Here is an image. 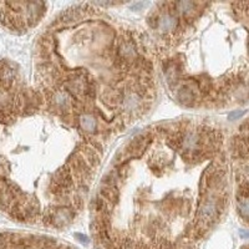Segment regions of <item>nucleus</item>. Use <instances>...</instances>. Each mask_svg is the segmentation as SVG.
<instances>
[{"label": "nucleus", "instance_id": "obj_1", "mask_svg": "<svg viewBox=\"0 0 249 249\" xmlns=\"http://www.w3.org/2000/svg\"><path fill=\"white\" fill-rule=\"evenodd\" d=\"M158 29L161 33L163 34H169L172 31H176L179 29V16L177 13L173 10L163 11L158 15Z\"/></svg>", "mask_w": 249, "mask_h": 249}, {"label": "nucleus", "instance_id": "obj_6", "mask_svg": "<svg viewBox=\"0 0 249 249\" xmlns=\"http://www.w3.org/2000/svg\"><path fill=\"white\" fill-rule=\"evenodd\" d=\"M75 237L79 239V241L81 242V243H84V244H87L89 243V238H87L86 236H84V234H80V233H76L75 234Z\"/></svg>", "mask_w": 249, "mask_h": 249}, {"label": "nucleus", "instance_id": "obj_5", "mask_svg": "<svg viewBox=\"0 0 249 249\" xmlns=\"http://www.w3.org/2000/svg\"><path fill=\"white\" fill-rule=\"evenodd\" d=\"M243 113H244V111H234V112H230V113L228 115V118H229V120H237L238 117H241Z\"/></svg>", "mask_w": 249, "mask_h": 249}, {"label": "nucleus", "instance_id": "obj_2", "mask_svg": "<svg viewBox=\"0 0 249 249\" xmlns=\"http://www.w3.org/2000/svg\"><path fill=\"white\" fill-rule=\"evenodd\" d=\"M172 6L174 11L179 15H182L186 20H192L199 14L201 6H206V4L202 3H194V1H179V3H172Z\"/></svg>", "mask_w": 249, "mask_h": 249}, {"label": "nucleus", "instance_id": "obj_3", "mask_svg": "<svg viewBox=\"0 0 249 249\" xmlns=\"http://www.w3.org/2000/svg\"><path fill=\"white\" fill-rule=\"evenodd\" d=\"M79 126L81 132L86 136L94 135L97 132V120L94 115L87 113V112H81L79 117Z\"/></svg>", "mask_w": 249, "mask_h": 249}, {"label": "nucleus", "instance_id": "obj_4", "mask_svg": "<svg viewBox=\"0 0 249 249\" xmlns=\"http://www.w3.org/2000/svg\"><path fill=\"white\" fill-rule=\"evenodd\" d=\"M147 22H148V25L152 27V29H156V27L158 26V15L157 14H152L151 16H148Z\"/></svg>", "mask_w": 249, "mask_h": 249}]
</instances>
